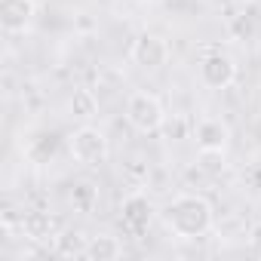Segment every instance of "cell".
Returning a JSON list of instances; mask_svg holds the SVG:
<instances>
[{"instance_id":"3","label":"cell","mask_w":261,"mask_h":261,"mask_svg":"<svg viewBox=\"0 0 261 261\" xmlns=\"http://www.w3.org/2000/svg\"><path fill=\"white\" fill-rule=\"evenodd\" d=\"M68 151H71V157H74L77 163H83V166H101V163L108 160V154H111V145H108V136L101 133V129L83 123L80 129H74V133H71Z\"/></svg>"},{"instance_id":"13","label":"cell","mask_w":261,"mask_h":261,"mask_svg":"<svg viewBox=\"0 0 261 261\" xmlns=\"http://www.w3.org/2000/svg\"><path fill=\"white\" fill-rule=\"evenodd\" d=\"M71 203H74L80 212H89V209L95 206V188H92L89 181L74 185V191H71Z\"/></svg>"},{"instance_id":"10","label":"cell","mask_w":261,"mask_h":261,"mask_svg":"<svg viewBox=\"0 0 261 261\" xmlns=\"http://www.w3.org/2000/svg\"><path fill=\"white\" fill-rule=\"evenodd\" d=\"M123 255V243L114 233H98V237H86V249L83 258L89 261H114Z\"/></svg>"},{"instance_id":"14","label":"cell","mask_w":261,"mask_h":261,"mask_svg":"<svg viewBox=\"0 0 261 261\" xmlns=\"http://www.w3.org/2000/svg\"><path fill=\"white\" fill-rule=\"evenodd\" d=\"M233 4H237V7H252L255 0H233Z\"/></svg>"},{"instance_id":"5","label":"cell","mask_w":261,"mask_h":261,"mask_svg":"<svg viewBox=\"0 0 261 261\" xmlns=\"http://www.w3.org/2000/svg\"><path fill=\"white\" fill-rule=\"evenodd\" d=\"M129 56H133V62L142 71H160L169 62V43H166V37H160L154 31H145V34H139L133 40Z\"/></svg>"},{"instance_id":"4","label":"cell","mask_w":261,"mask_h":261,"mask_svg":"<svg viewBox=\"0 0 261 261\" xmlns=\"http://www.w3.org/2000/svg\"><path fill=\"white\" fill-rule=\"evenodd\" d=\"M197 71H200V83L206 89H227L237 80V62L227 53H221V49L206 53L200 59V68Z\"/></svg>"},{"instance_id":"1","label":"cell","mask_w":261,"mask_h":261,"mask_svg":"<svg viewBox=\"0 0 261 261\" xmlns=\"http://www.w3.org/2000/svg\"><path fill=\"white\" fill-rule=\"evenodd\" d=\"M160 218L178 240H200L215 227V209L203 194H175L160 209Z\"/></svg>"},{"instance_id":"11","label":"cell","mask_w":261,"mask_h":261,"mask_svg":"<svg viewBox=\"0 0 261 261\" xmlns=\"http://www.w3.org/2000/svg\"><path fill=\"white\" fill-rule=\"evenodd\" d=\"M68 108H71V114H74L77 120H92V117L98 114V98H95L92 89H74Z\"/></svg>"},{"instance_id":"8","label":"cell","mask_w":261,"mask_h":261,"mask_svg":"<svg viewBox=\"0 0 261 261\" xmlns=\"http://www.w3.org/2000/svg\"><path fill=\"white\" fill-rule=\"evenodd\" d=\"M37 16V4L34 0H0V25L7 34H22L31 28Z\"/></svg>"},{"instance_id":"6","label":"cell","mask_w":261,"mask_h":261,"mask_svg":"<svg viewBox=\"0 0 261 261\" xmlns=\"http://www.w3.org/2000/svg\"><path fill=\"white\" fill-rule=\"evenodd\" d=\"M154 215H157V209H154V203H151V197L145 191H133L120 206V221L133 237H142L151 227Z\"/></svg>"},{"instance_id":"7","label":"cell","mask_w":261,"mask_h":261,"mask_svg":"<svg viewBox=\"0 0 261 261\" xmlns=\"http://www.w3.org/2000/svg\"><path fill=\"white\" fill-rule=\"evenodd\" d=\"M194 139L200 154H224L230 145V126L221 117H203L194 126Z\"/></svg>"},{"instance_id":"2","label":"cell","mask_w":261,"mask_h":261,"mask_svg":"<svg viewBox=\"0 0 261 261\" xmlns=\"http://www.w3.org/2000/svg\"><path fill=\"white\" fill-rule=\"evenodd\" d=\"M126 123L142 136H154L166 126V108L154 92H133L126 98Z\"/></svg>"},{"instance_id":"12","label":"cell","mask_w":261,"mask_h":261,"mask_svg":"<svg viewBox=\"0 0 261 261\" xmlns=\"http://www.w3.org/2000/svg\"><path fill=\"white\" fill-rule=\"evenodd\" d=\"M80 233H59L56 240H53V252L56 255H83V249H86V240H77Z\"/></svg>"},{"instance_id":"9","label":"cell","mask_w":261,"mask_h":261,"mask_svg":"<svg viewBox=\"0 0 261 261\" xmlns=\"http://www.w3.org/2000/svg\"><path fill=\"white\" fill-rule=\"evenodd\" d=\"M22 233L31 243H53L59 237V221L46 209H31L22 215Z\"/></svg>"}]
</instances>
